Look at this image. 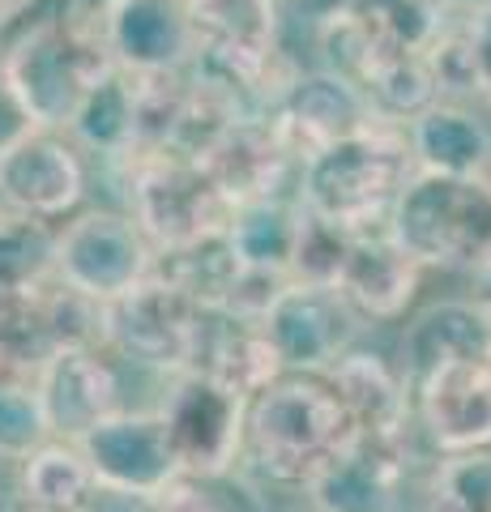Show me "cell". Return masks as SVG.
Listing matches in <instances>:
<instances>
[{"label": "cell", "instance_id": "1", "mask_svg": "<svg viewBox=\"0 0 491 512\" xmlns=\"http://www.w3.org/2000/svg\"><path fill=\"white\" fill-rule=\"evenodd\" d=\"M9 82L39 128L69 133L90 86L112 69L103 30L73 22L65 0H35L9 26H0Z\"/></svg>", "mask_w": 491, "mask_h": 512}, {"label": "cell", "instance_id": "2", "mask_svg": "<svg viewBox=\"0 0 491 512\" xmlns=\"http://www.w3.org/2000/svg\"><path fill=\"white\" fill-rule=\"evenodd\" d=\"M359 436L334 384L312 372H282L248 402L244 461L274 487H308Z\"/></svg>", "mask_w": 491, "mask_h": 512}, {"label": "cell", "instance_id": "3", "mask_svg": "<svg viewBox=\"0 0 491 512\" xmlns=\"http://www.w3.org/2000/svg\"><path fill=\"white\" fill-rule=\"evenodd\" d=\"M415 171L419 163L410 150V133L402 124L376 120L372 128L308 158L299 171L295 197L312 214L338 222L346 231H368L393 218V205L415 180Z\"/></svg>", "mask_w": 491, "mask_h": 512}, {"label": "cell", "instance_id": "4", "mask_svg": "<svg viewBox=\"0 0 491 512\" xmlns=\"http://www.w3.org/2000/svg\"><path fill=\"white\" fill-rule=\"evenodd\" d=\"M389 231L423 269H483L491 261V171H415L393 205Z\"/></svg>", "mask_w": 491, "mask_h": 512}, {"label": "cell", "instance_id": "5", "mask_svg": "<svg viewBox=\"0 0 491 512\" xmlns=\"http://www.w3.org/2000/svg\"><path fill=\"white\" fill-rule=\"evenodd\" d=\"M124 197H129V214L158 248V256L227 235L235 218V201L210 175V167L180 154L129 158L124 163Z\"/></svg>", "mask_w": 491, "mask_h": 512}, {"label": "cell", "instance_id": "6", "mask_svg": "<svg viewBox=\"0 0 491 512\" xmlns=\"http://www.w3.org/2000/svg\"><path fill=\"white\" fill-rule=\"evenodd\" d=\"M158 265V248L129 210H86L56 231V278L112 303L141 286Z\"/></svg>", "mask_w": 491, "mask_h": 512}, {"label": "cell", "instance_id": "7", "mask_svg": "<svg viewBox=\"0 0 491 512\" xmlns=\"http://www.w3.org/2000/svg\"><path fill=\"white\" fill-rule=\"evenodd\" d=\"M167 423L180 470L193 478H227L244 461L248 402L205 372L171 376V389L158 406Z\"/></svg>", "mask_w": 491, "mask_h": 512}, {"label": "cell", "instance_id": "8", "mask_svg": "<svg viewBox=\"0 0 491 512\" xmlns=\"http://www.w3.org/2000/svg\"><path fill=\"white\" fill-rule=\"evenodd\" d=\"M107 312H112V346L120 355L158 367L167 376L193 372L201 329H205V308L188 299L171 278L154 269L129 295L107 303Z\"/></svg>", "mask_w": 491, "mask_h": 512}, {"label": "cell", "instance_id": "9", "mask_svg": "<svg viewBox=\"0 0 491 512\" xmlns=\"http://www.w3.org/2000/svg\"><path fill=\"white\" fill-rule=\"evenodd\" d=\"M261 325L287 372L325 376L342 355L355 350L363 316L346 303L338 286H316V282L291 278L278 291V299L269 303Z\"/></svg>", "mask_w": 491, "mask_h": 512}, {"label": "cell", "instance_id": "10", "mask_svg": "<svg viewBox=\"0 0 491 512\" xmlns=\"http://www.w3.org/2000/svg\"><path fill=\"white\" fill-rule=\"evenodd\" d=\"M86 197L82 150L60 128H35L0 154V205L39 222L69 218Z\"/></svg>", "mask_w": 491, "mask_h": 512}, {"label": "cell", "instance_id": "11", "mask_svg": "<svg viewBox=\"0 0 491 512\" xmlns=\"http://www.w3.org/2000/svg\"><path fill=\"white\" fill-rule=\"evenodd\" d=\"M269 116L278 120L282 137H287V146L295 150L299 163H308L321 150L376 124V111L368 103V94L359 90V82L329 73L321 64L316 69H299Z\"/></svg>", "mask_w": 491, "mask_h": 512}, {"label": "cell", "instance_id": "12", "mask_svg": "<svg viewBox=\"0 0 491 512\" xmlns=\"http://www.w3.org/2000/svg\"><path fill=\"white\" fill-rule=\"evenodd\" d=\"M82 453L90 461V470L107 487L158 495L167 491L180 470V457L171 448L167 423L158 410H120L107 423H99L82 440Z\"/></svg>", "mask_w": 491, "mask_h": 512}, {"label": "cell", "instance_id": "13", "mask_svg": "<svg viewBox=\"0 0 491 512\" xmlns=\"http://www.w3.org/2000/svg\"><path fill=\"white\" fill-rule=\"evenodd\" d=\"M415 423L440 457L491 448V363H449L415 384Z\"/></svg>", "mask_w": 491, "mask_h": 512}, {"label": "cell", "instance_id": "14", "mask_svg": "<svg viewBox=\"0 0 491 512\" xmlns=\"http://www.w3.org/2000/svg\"><path fill=\"white\" fill-rule=\"evenodd\" d=\"M410 478V440L355 436L304 487L316 512H398Z\"/></svg>", "mask_w": 491, "mask_h": 512}, {"label": "cell", "instance_id": "15", "mask_svg": "<svg viewBox=\"0 0 491 512\" xmlns=\"http://www.w3.org/2000/svg\"><path fill=\"white\" fill-rule=\"evenodd\" d=\"M205 167H210V175L223 184V192L235 205L287 197V184L291 180L299 184V171H304V163L295 158L269 111H252V116L235 120L227 137L210 150Z\"/></svg>", "mask_w": 491, "mask_h": 512}, {"label": "cell", "instance_id": "16", "mask_svg": "<svg viewBox=\"0 0 491 512\" xmlns=\"http://www.w3.org/2000/svg\"><path fill=\"white\" fill-rule=\"evenodd\" d=\"M35 389L43 397L56 440L82 444L99 423L120 414V376L103 350H60L39 372Z\"/></svg>", "mask_w": 491, "mask_h": 512}, {"label": "cell", "instance_id": "17", "mask_svg": "<svg viewBox=\"0 0 491 512\" xmlns=\"http://www.w3.org/2000/svg\"><path fill=\"white\" fill-rule=\"evenodd\" d=\"M103 35L112 60L129 73H184L197 56L184 0H120Z\"/></svg>", "mask_w": 491, "mask_h": 512}, {"label": "cell", "instance_id": "18", "mask_svg": "<svg viewBox=\"0 0 491 512\" xmlns=\"http://www.w3.org/2000/svg\"><path fill=\"white\" fill-rule=\"evenodd\" d=\"M342 397L346 414L359 436L372 440H410L415 431V389L398 363H389L376 350H351L325 372Z\"/></svg>", "mask_w": 491, "mask_h": 512}, {"label": "cell", "instance_id": "19", "mask_svg": "<svg viewBox=\"0 0 491 512\" xmlns=\"http://www.w3.org/2000/svg\"><path fill=\"white\" fill-rule=\"evenodd\" d=\"M423 265L410 256L398 235L385 227L355 231V248L346 256L338 291L363 320H402L419 295Z\"/></svg>", "mask_w": 491, "mask_h": 512}, {"label": "cell", "instance_id": "20", "mask_svg": "<svg viewBox=\"0 0 491 512\" xmlns=\"http://www.w3.org/2000/svg\"><path fill=\"white\" fill-rule=\"evenodd\" d=\"M491 363V316L474 299H440L402 329V372L410 389L449 363Z\"/></svg>", "mask_w": 491, "mask_h": 512}, {"label": "cell", "instance_id": "21", "mask_svg": "<svg viewBox=\"0 0 491 512\" xmlns=\"http://www.w3.org/2000/svg\"><path fill=\"white\" fill-rule=\"evenodd\" d=\"M193 372H205L210 380L227 384L231 393H240L244 402H252V397L269 389L287 367H282L261 320L231 316V312H205Z\"/></svg>", "mask_w": 491, "mask_h": 512}, {"label": "cell", "instance_id": "22", "mask_svg": "<svg viewBox=\"0 0 491 512\" xmlns=\"http://www.w3.org/2000/svg\"><path fill=\"white\" fill-rule=\"evenodd\" d=\"M69 137L77 141V150L116 158L129 163L141 154V90L137 73L112 64L99 82L90 86V94L77 107V116L69 124Z\"/></svg>", "mask_w": 491, "mask_h": 512}, {"label": "cell", "instance_id": "23", "mask_svg": "<svg viewBox=\"0 0 491 512\" xmlns=\"http://www.w3.org/2000/svg\"><path fill=\"white\" fill-rule=\"evenodd\" d=\"M419 171L440 175H487L491 171V133L462 103H436L419 120L406 124Z\"/></svg>", "mask_w": 491, "mask_h": 512}, {"label": "cell", "instance_id": "24", "mask_svg": "<svg viewBox=\"0 0 491 512\" xmlns=\"http://www.w3.org/2000/svg\"><path fill=\"white\" fill-rule=\"evenodd\" d=\"M359 90L368 94L376 120L402 128L440 103V82L427 52H410V47H389V43H380L368 69L359 73Z\"/></svg>", "mask_w": 491, "mask_h": 512}, {"label": "cell", "instance_id": "25", "mask_svg": "<svg viewBox=\"0 0 491 512\" xmlns=\"http://www.w3.org/2000/svg\"><path fill=\"white\" fill-rule=\"evenodd\" d=\"M299 227H304V201L299 197H265V201L235 205L227 239L248 269H269V274L291 278Z\"/></svg>", "mask_w": 491, "mask_h": 512}, {"label": "cell", "instance_id": "26", "mask_svg": "<svg viewBox=\"0 0 491 512\" xmlns=\"http://www.w3.org/2000/svg\"><path fill=\"white\" fill-rule=\"evenodd\" d=\"M154 269L176 282L193 303H201L205 312H231L248 278V265L235 256L227 235H214L205 244L180 248V252H163Z\"/></svg>", "mask_w": 491, "mask_h": 512}, {"label": "cell", "instance_id": "27", "mask_svg": "<svg viewBox=\"0 0 491 512\" xmlns=\"http://www.w3.org/2000/svg\"><path fill=\"white\" fill-rule=\"evenodd\" d=\"M94 487L99 478H94L82 444L69 440H47L18 466V495L39 512H86Z\"/></svg>", "mask_w": 491, "mask_h": 512}, {"label": "cell", "instance_id": "28", "mask_svg": "<svg viewBox=\"0 0 491 512\" xmlns=\"http://www.w3.org/2000/svg\"><path fill=\"white\" fill-rule=\"evenodd\" d=\"M56 278V231L52 222L0 210V299L26 295Z\"/></svg>", "mask_w": 491, "mask_h": 512}, {"label": "cell", "instance_id": "29", "mask_svg": "<svg viewBox=\"0 0 491 512\" xmlns=\"http://www.w3.org/2000/svg\"><path fill=\"white\" fill-rule=\"evenodd\" d=\"M423 512H491V448L440 457Z\"/></svg>", "mask_w": 491, "mask_h": 512}, {"label": "cell", "instance_id": "30", "mask_svg": "<svg viewBox=\"0 0 491 512\" xmlns=\"http://www.w3.org/2000/svg\"><path fill=\"white\" fill-rule=\"evenodd\" d=\"M351 248H355V231H346V227H338V222L312 214L304 205V227H299L291 278L295 282H316V286H338Z\"/></svg>", "mask_w": 491, "mask_h": 512}, {"label": "cell", "instance_id": "31", "mask_svg": "<svg viewBox=\"0 0 491 512\" xmlns=\"http://www.w3.org/2000/svg\"><path fill=\"white\" fill-rule=\"evenodd\" d=\"M47 440L56 436L35 384H0V461L22 466Z\"/></svg>", "mask_w": 491, "mask_h": 512}, {"label": "cell", "instance_id": "32", "mask_svg": "<svg viewBox=\"0 0 491 512\" xmlns=\"http://www.w3.org/2000/svg\"><path fill=\"white\" fill-rule=\"evenodd\" d=\"M231 478V474H227ZM227 478H193L180 474L167 491L154 495L158 512H244V491H227Z\"/></svg>", "mask_w": 491, "mask_h": 512}, {"label": "cell", "instance_id": "33", "mask_svg": "<svg viewBox=\"0 0 491 512\" xmlns=\"http://www.w3.org/2000/svg\"><path fill=\"white\" fill-rule=\"evenodd\" d=\"M466 39H470V52H474V73H479V99L491 103V0L470 9Z\"/></svg>", "mask_w": 491, "mask_h": 512}, {"label": "cell", "instance_id": "34", "mask_svg": "<svg viewBox=\"0 0 491 512\" xmlns=\"http://www.w3.org/2000/svg\"><path fill=\"white\" fill-rule=\"evenodd\" d=\"M86 512H158V504H154V495L99 483V487H94V495H90Z\"/></svg>", "mask_w": 491, "mask_h": 512}, {"label": "cell", "instance_id": "35", "mask_svg": "<svg viewBox=\"0 0 491 512\" xmlns=\"http://www.w3.org/2000/svg\"><path fill=\"white\" fill-rule=\"evenodd\" d=\"M359 0H287L282 9H291L295 18H304L312 26H325V22H338L346 13H355Z\"/></svg>", "mask_w": 491, "mask_h": 512}, {"label": "cell", "instance_id": "36", "mask_svg": "<svg viewBox=\"0 0 491 512\" xmlns=\"http://www.w3.org/2000/svg\"><path fill=\"white\" fill-rule=\"evenodd\" d=\"M474 303L491 316V261L483 269H474Z\"/></svg>", "mask_w": 491, "mask_h": 512}, {"label": "cell", "instance_id": "37", "mask_svg": "<svg viewBox=\"0 0 491 512\" xmlns=\"http://www.w3.org/2000/svg\"><path fill=\"white\" fill-rule=\"evenodd\" d=\"M35 5V0H0V26H9L13 18H18L22 9H30Z\"/></svg>", "mask_w": 491, "mask_h": 512}, {"label": "cell", "instance_id": "38", "mask_svg": "<svg viewBox=\"0 0 491 512\" xmlns=\"http://www.w3.org/2000/svg\"><path fill=\"white\" fill-rule=\"evenodd\" d=\"M0 512H39V508H35V504H26L22 495H13L9 504H0Z\"/></svg>", "mask_w": 491, "mask_h": 512}, {"label": "cell", "instance_id": "39", "mask_svg": "<svg viewBox=\"0 0 491 512\" xmlns=\"http://www.w3.org/2000/svg\"><path fill=\"white\" fill-rule=\"evenodd\" d=\"M282 5H287V0H282Z\"/></svg>", "mask_w": 491, "mask_h": 512}]
</instances>
